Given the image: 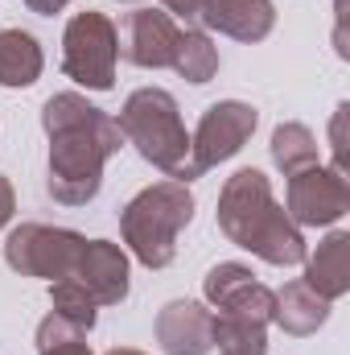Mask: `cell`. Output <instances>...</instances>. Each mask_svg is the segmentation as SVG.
<instances>
[{"instance_id": "17", "label": "cell", "mask_w": 350, "mask_h": 355, "mask_svg": "<svg viewBox=\"0 0 350 355\" xmlns=\"http://www.w3.org/2000/svg\"><path fill=\"white\" fill-rule=\"evenodd\" d=\"M272 162H276V170L284 178L301 174V170H309V166H317V137L305 128V124H297V120H284V124H276V132H272Z\"/></svg>"}, {"instance_id": "7", "label": "cell", "mask_w": 350, "mask_h": 355, "mask_svg": "<svg viewBox=\"0 0 350 355\" xmlns=\"http://www.w3.org/2000/svg\"><path fill=\"white\" fill-rule=\"evenodd\" d=\"M260 112L243 99H219L202 112L194 137H190V182L202 178L206 170L231 162L256 132Z\"/></svg>"}, {"instance_id": "26", "label": "cell", "mask_w": 350, "mask_h": 355, "mask_svg": "<svg viewBox=\"0 0 350 355\" xmlns=\"http://www.w3.org/2000/svg\"><path fill=\"white\" fill-rule=\"evenodd\" d=\"M103 355H145V352H136V347H111V352H103Z\"/></svg>"}, {"instance_id": "11", "label": "cell", "mask_w": 350, "mask_h": 355, "mask_svg": "<svg viewBox=\"0 0 350 355\" xmlns=\"http://www.w3.org/2000/svg\"><path fill=\"white\" fill-rule=\"evenodd\" d=\"M71 277L95 297V306H120L128 297V252L111 240H87Z\"/></svg>"}, {"instance_id": "18", "label": "cell", "mask_w": 350, "mask_h": 355, "mask_svg": "<svg viewBox=\"0 0 350 355\" xmlns=\"http://www.w3.org/2000/svg\"><path fill=\"white\" fill-rule=\"evenodd\" d=\"M174 71L185 83H210V79L219 75V46H214L202 29H185V33L177 37Z\"/></svg>"}, {"instance_id": "1", "label": "cell", "mask_w": 350, "mask_h": 355, "mask_svg": "<svg viewBox=\"0 0 350 355\" xmlns=\"http://www.w3.org/2000/svg\"><path fill=\"white\" fill-rule=\"evenodd\" d=\"M42 128L50 137V198L62 207H87L103 186V166L124 145L120 124L79 91H58L42 107Z\"/></svg>"}, {"instance_id": "14", "label": "cell", "mask_w": 350, "mask_h": 355, "mask_svg": "<svg viewBox=\"0 0 350 355\" xmlns=\"http://www.w3.org/2000/svg\"><path fill=\"white\" fill-rule=\"evenodd\" d=\"M305 285L326 302L350 293V232H330L317 252L305 257Z\"/></svg>"}, {"instance_id": "3", "label": "cell", "mask_w": 350, "mask_h": 355, "mask_svg": "<svg viewBox=\"0 0 350 355\" xmlns=\"http://www.w3.org/2000/svg\"><path fill=\"white\" fill-rule=\"evenodd\" d=\"M194 219V194L185 182H157L145 186L120 211V232L128 252L145 268H165L177 257V236Z\"/></svg>"}, {"instance_id": "13", "label": "cell", "mask_w": 350, "mask_h": 355, "mask_svg": "<svg viewBox=\"0 0 350 355\" xmlns=\"http://www.w3.org/2000/svg\"><path fill=\"white\" fill-rule=\"evenodd\" d=\"M198 21L235 42H264L276 25V4L272 0H206Z\"/></svg>"}, {"instance_id": "2", "label": "cell", "mask_w": 350, "mask_h": 355, "mask_svg": "<svg viewBox=\"0 0 350 355\" xmlns=\"http://www.w3.org/2000/svg\"><path fill=\"white\" fill-rule=\"evenodd\" d=\"M219 227L231 244L248 248L264 265H305L309 248L288 211L272 198V182L260 170H235L219 194Z\"/></svg>"}, {"instance_id": "15", "label": "cell", "mask_w": 350, "mask_h": 355, "mask_svg": "<svg viewBox=\"0 0 350 355\" xmlns=\"http://www.w3.org/2000/svg\"><path fill=\"white\" fill-rule=\"evenodd\" d=\"M272 293H276L272 322H276L284 335H313L317 327H326L330 306H334V302L317 297L305 281H288L284 289H272Z\"/></svg>"}, {"instance_id": "16", "label": "cell", "mask_w": 350, "mask_h": 355, "mask_svg": "<svg viewBox=\"0 0 350 355\" xmlns=\"http://www.w3.org/2000/svg\"><path fill=\"white\" fill-rule=\"evenodd\" d=\"M46 54L33 33L0 29V87H33L42 79Z\"/></svg>"}, {"instance_id": "20", "label": "cell", "mask_w": 350, "mask_h": 355, "mask_svg": "<svg viewBox=\"0 0 350 355\" xmlns=\"http://www.w3.org/2000/svg\"><path fill=\"white\" fill-rule=\"evenodd\" d=\"M50 306H54V314H58V318L75 322L79 331H91V327H95V318H99L95 297H91V293L79 285V281H75V277L50 281Z\"/></svg>"}, {"instance_id": "23", "label": "cell", "mask_w": 350, "mask_h": 355, "mask_svg": "<svg viewBox=\"0 0 350 355\" xmlns=\"http://www.w3.org/2000/svg\"><path fill=\"white\" fill-rule=\"evenodd\" d=\"M169 17H185V21H198V12L206 8V0H161Z\"/></svg>"}, {"instance_id": "19", "label": "cell", "mask_w": 350, "mask_h": 355, "mask_svg": "<svg viewBox=\"0 0 350 355\" xmlns=\"http://www.w3.org/2000/svg\"><path fill=\"white\" fill-rule=\"evenodd\" d=\"M214 347L223 355H268V327L252 318L214 314Z\"/></svg>"}, {"instance_id": "4", "label": "cell", "mask_w": 350, "mask_h": 355, "mask_svg": "<svg viewBox=\"0 0 350 355\" xmlns=\"http://www.w3.org/2000/svg\"><path fill=\"white\" fill-rule=\"evenodd\" d=\"M120 132L124 141L161 174H169L174 182L190 186V132L181 124L177 99L161 87H140L132 91L120 107Z\"/></svg>"}, {"instance_id": "5", "label": "cell", "mask_w": 350, "mask_h": 355, "mask_svg": "<svg viewBox=\"0 0 350 355\" xmlns=\"http://www.w3.org/2000/svg\"><path fill=\"white\" fill-rule=\"evenodd\" d=\"M116 62H120V29L107 12H75L62 33V71L87 91L116 87Z\"/></svg>"}, {"instance_id": "12", "label": "cell", "mask_w": 350, "mask_h": 355, "mask_svg": "<svg viewBox=\"0 0 350 355\" xmlns=\"http://www.w3.org/2000/svg\"><path fill=\"white\" fill-rule=\"evenodd\" d=\"M157 343L165 355H210L214 347V314L202 302H169L157 314Z\"/></svg>"}, {"instance_id": "8", "label": "cell", "mask_w": 350, "mask_h": 355, "mask_svg": "<svg viewBox=\"0 0 350 355\" xmlns=\"http://www.w3.org/2000/svg\"><path fill=\"white\" fill-rule=\"evenodd\" d=\"M350 211V182L334 166H309L288 178V219L297 227H334Z\"/></svg>"}, {"instance_id": "21", "label": "cell", "mask_w": 350, "mask_h": 355, "mask_svg": "<svg viewBox=\"0 0 350 355\" xmlns=\"http://www.w3.org/2000/svg\"><path fill=\"white\" fill-rule=\"evenodd\" d=\"M37 355H91L87 331H79L75 322H66L50 310L37 327Z\"/></svg>"}, {"instance_id": "10", "label": "cell", "mask_w": 350, "mask_h": 355, "mask_svg": "<svg viewBox=\"0 0 350 355\" xmlns=\"http://www.w3.org/2000/svg\"><path fill=\"white\" fill-rule=\"evenodd\" d=\"M177 37L181 29L165 8H132L120 25V54L140 71H161L174 67Z\"/></svg>"}, {"instance_id": "9", "label": "cell", "mask_w": 350, "mask_h": 355, "mask_svg": "<svg viewBox=\"0 0 350 355\" xmlns=\"http://www.w3.org/2000/svg\"><path fill=\"white\" fill-rule=\"evenodd\" d=\"M206 302L214 306V314H231V318H252V322H272V306L276 293L256 281V272L239 261H223L206 272L202 281Z\"/></svg>"}, {"instance_id": "22", "label": "cell", "mask_w": 350, "mask_h": 355, "mask_svg": "<svg viewBox=\"0 0 350 355\" xmlns=\"http://www.w3.org/2000/svg\"><path fill=\"white\" fill-rule=\"evenodd\" d=\"M347 103H342V107H338V112H334V124H330V145H334V170H338V174H347V132H342V128H347Z\"/></svg>"}, {"instance_id": "6", "label": "cell", "mask_w": 350, "mask_h": 355, "mask_svg": "<svg viewBox=\"0 0 350 355\" xmlns=\"http://www.w3.org/2000/svg\"><path fill=\"white\" fill-rule=\"evenodd\" d=\"M87 236L71 227H50V223H21L4 240V261L21 277H42V281H62L79 265Z\"/></svg>"}, {"instance_id": "24", "label": "cell", "mask_w": 350, "mask_h": 355, "mask_svg": "<svg viewBox=\"0 0 350 355\" xmlns=\"http://www.w3.org/2000/svg\"><path fill=\"white\" fill-rule=\"evenodd\" d=\"M12 211H17V194H12V182L0 174V227L12 219Z\"/></svg>"}, {"instance_id": "27", "label": "cell", "mask_w": 350, "mask_h": 355, "mask_svg": "<svg viewBox=\"0 0 350 355\" xmlns=\"http://www.w3.org/2000/svg\"><path fill=\"white\" fill-rule=\"evenodd\" d=\"M124 4H140V0H124Z\"/></svg>"}, {"instance_id": "25", "label": "cell", "mask_w": 350, "mask_h": 355, "mask_svg": "<svg viewBox=\"0 0 350 355\" xmlns=\"http://www.w3.org/2000/svg\"><path fill=\"white\" fill-rule=\"evenodd\" d=\"M29 4V12H37V17H54V12H62L71 0H25Z\"/></svg>"}]
</instances>
